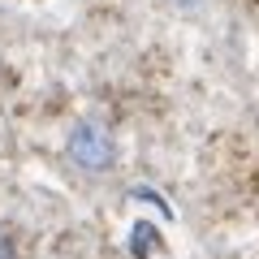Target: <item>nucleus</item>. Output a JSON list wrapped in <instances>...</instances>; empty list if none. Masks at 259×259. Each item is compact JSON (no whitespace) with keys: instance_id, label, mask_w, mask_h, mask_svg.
<instances>
[{"instance_id":"2","label":"nucleus","mask_w":259,"mask_h":259,"mask_svg":"<svg viewBox=\"0 0 259 259\" xmlns=\"http://www.w3.org/2000/svg\"><path fill=\"white\" fill-rule=\"evenodd\" d=\"M177 9H199V5H203V0H173Z\"/></svg>"},{"instance_id":"3","label":"nucleus","mask_w":259,"mask_h":259,"mask_svg":"<svg viewBox=\"0 0 259 259\" xmlns=\"http://www.w3.org/2000/svg\"><path fill=\"white\" fill-rule=\"evenodd\" d=\"M0 259H13V246H9L5 238H0Z\"/></svg>"},{"instance_id":"1","label":"nucleus","mask_w":259,"mask_h":259,"mask_svg":"<svg viewBox=\"0 0 259 259\" xmlns=\"http://www.w3.org/2000/svg\"><path fill=\"white\" fill-rule=\"evenodd\" d=\"M65 156L74 160L82 173H104V168L117 164V143L100 121H78L69 143H65Z\"/></svg>"}]
</instances>
